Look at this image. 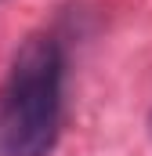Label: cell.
Instances as JSON below:
<instances>
[{
	"mask_svg": "<svg viewBox=\"0 0 152 156\" xmlns=\"http://www.w3.org/2000/svg\"><path fill=\"white\" fill-rule=\"evenodd\" d=\"M65 58L54 37H29L7 73L0 145L7 156H47L62 127Z\"/></svg>",
	"mask_w": 152,
	"mask_h": 156,
	"instance_id": "obj_1",
	"label": "cell"
}]
</instances>
